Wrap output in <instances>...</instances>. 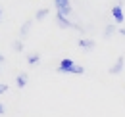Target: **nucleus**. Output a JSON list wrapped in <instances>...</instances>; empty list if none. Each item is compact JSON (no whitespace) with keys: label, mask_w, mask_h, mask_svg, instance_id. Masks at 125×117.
Returning a JSON list of instances; mask_svg holds the SVG:
<instances>
[{"label":"nucleus","mask_w":125,"mask_h":117,"mask_svg":"<svg viewBox=\"0 0 125 117\" xmlns=\"http://www.w3.org/2000/svg\"><path fill=\"white\" fill-rule=\"evenodd\" d=\"M54 6L58 8V14H62V15L71 14V2L69 0H54Z\"/></svg>","instance_id":"obj_1"},{"label":"nucleus","mask_w":125,"mask_h":117,"mask_svg":"<svg viewBox=\"0 0 125 117\" xmlns=\"http://www.w3.org/2000/svg\"><path fill=\"white\" fill-rule=\"evenodd\" d=\"M123 65H125V58L123 56H117V59L112 63V67L108 69L110 75H119L121 71H123Z\"/></svg>","instance_id":"obj_2"},{"label":"nucleus","mask_w":125,"mask_h":117,"mask_svg":"<svg viewBox=\"0 0 125 117\" xmlns=\"http://www.w3.org/2000/svg\"><path fill=\"white\" fill-rule=\"evenodd\" d=\"M71 67H75V63H73V59H69V58H63L62 61H60V65H58V73H69L71 71Z\"/></svg>","instance_id":"obj_3"},{"label":"nucleus","mask_w":125,"mask_h":117,"mask_svg":"<svg viewBox=\"0 0 125 117\" xmlns=\"http://www.w3.org/2000/svg\"><path fill=\"white\" fill-rule=\"evenodd\" d=\"M112 17H114V21H115V23H123L125 15H123V8H121L119 4L112 6Z\"/></svg>","instance_id":"obj_4"},{"label":"nucleus","mask_w":125,"mask_h":117,"mask_svg":"<svg viewBox=\"0 0 125 117\" xmlns=\"http://www.w3.org/2000/svg\"><path fill=\"white\" fill-rule=\"evenodd\" d=\"M31 25H33V21H31V19H27V21H25V23L19 27V40H21V39H25V37L29 35V31H31Z\"/></svg>","instance_id":"obj_5"},{"label":"nucleus","mask_w":125,"mask_h":117,"mask_svg":"<svg viewBox=\"0 0 125 117\" xmlns=\"http://www.w3.org/2000/svg\"><path fill=\"white\" fill-rule=\"evenodd\" d=\"M77 44L81 46V48H85V50H93L94 46H96V42H94L93 39H79Z\"/></svg>","instance_id":"obj_6"},{"label":"nucleus","mask_w":125,"mask_h":117,"mask_svg":"<svg viewBox=\"0 0 125 117\" xmlns=\"http://www.w3.org/2000/svg\"><path fill=\"white\" fill-rule=\"evenodd\" d=\"M27 79H29V77H27V73H25V71H23V73H17V75H16V85H17L19 88L27 87Z\"/></svg>","instance_id":"obj_7"},{"label":"nucleus","mask_w":125,"mask_h":117,"mask_svg":"<svg viewBox=\"0 0 125 117\" xmlns=\"http://www.w3.org/2000/svg\"><path fill=\"white\" fill-rule=\"evenodd\" d=\"M115 31H117L115 23H108V25L104 27V31H102V37H104V39H110V37H112V35H114Z\"/></svg>","instance_id":"obj_8"},{"label":"nucleus","mask_w":125,"mask_h":117,"mask_svg":"<svg viewBox=\"0 0 125 117\" xmlns=\"http://www.w3.org/2000/svg\"><path fill=\"white\" fill-rule=\"evenodd\" d=\"M39 61H41V54H39V52H33V54L27 56V63H29V65H35V63H39Z\"/></svg>","instance_id":"obj_9"},{"label":"nucleus","mask_w":125,"mask_h":117,"mask_svg":"<svg viewBox=\"0 0 125 117\" xmlns=\"http://www.w3.org/2000/svg\"><path fill=\"white\" fill-rule=\"evenodd\" d=\"M12 48H14L16 52H23L25 44H23V40H19V39H17V40H14V42H12Z\"/></svg>","instance_id":"obj_10"},{"label":"nucleus","mask_w":125,"mask_h":117,"mask_svg":"<svg viewBox=\"0 0 125 117\" xmlns=\"http://www.w3.org/2000/svg\"><path fill=\"white\" fill-rule=\"evenodd\" d=\"M48 12H50L48 8H41V10H39V12L35 14V19H44V17L48 15Z\"/></svg>","instance_id":"obj_11"},{"label":"nucleus","mask_w":125,"mask_h":117,"mask_svg":"<svg viewBox=\"0 0 125 117\" xmlns=\"http://www.w3.org/2000/svg\"><path fill=\"white\" fill-rule=\"evenodd\" d=\"M4 92H8V85L0 83V94H4Z\"/></svg>","instance_id":"obj_12"},{"label":"nucleus","mask_w":125,"mask_h":117,"mask_svg":"<svg viewBox=\"0 0 125 117\" xmlns=\"http://www.w3.org/2000/svg\"><path fill=\"white\" fill-rule=\"evenodd\" d=\"M4 113H6V107H4L2 104H0V115H4Z\"/></svg>","instance_id":"obj_13"},{"label":"nucleus","mask_w":125,"mask_h":117,"mask_svg":"<svg viewBox=\"0 0 125 117\" xmlns=\"http://www.w3.org/2000/svg\"><path fill=\"white\" fill-rule=\"evenodd\" d=\"M4 61H6V56H4V54H0V63H4Z\"/></svg>","instance_id":"obj_14"},{"label":"nucleus","mask_w":125,"mask_h":117,"mask_svg":"<svg viewBox=\"0 0 125 117\" xmlns=\"http://www.w3.org/2000/svg\"><path fill=\"white\" fill-rule=\"evenodd\" d=\"M119 35H123V37H125V27H121V29H119Z\"/></svg>","instance_id":"obj_15"},{"label":"nucleus","mask_w":125,"mask_h":117,"mask_svg":"<svg viewBox=\"0 0 125 117\" xmlns=\"http://www.w3.org/2000/svg\"><path fill=\"white\" fill-rule=\"evenodd\" d=\"M0 19H2V8H0Z\"/></svg>","instance_id":"obj_16"}]
</instances>
